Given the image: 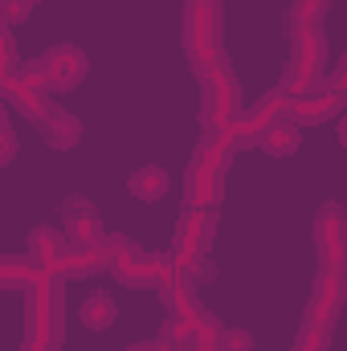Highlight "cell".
<instances>
[{
    "mask_svg": "<svg viewBox=\"0 0 347 351\" xmlns=\"http://www.w3.org/2000/svg\"><path fill=\"white\" fill-rule=\"evenodd\" d=\"M327 8H331V0H294L290 4V29H319Z\"/></svg>",
    "mask_w": 347,
    "mask_h": 351,
    "instance_id": "7402d4cb",
    "label": "cell"
},
{
    "mask_svg": "<svg viewBox=\"0 0 347 351\" xmlns=\"http://www.w3.org/2000/svg\"><path fill=\"white\" fill-rule=\"evenodd\" d=\"M339 110H344V98H335V94H327L319 86L298 94V98H286V119L294 127H319V123L335 119Z\"/></svg>",
    "mask_w": 347,
    "mask_h": 351,
    "instance_id": "7c38bea8",
    "label": "cell"
},
{
    "mask_svg": "<svg viewBox=\"0 0 347 351\" xmlns=\"http://www.w3.org/2000/svg\"><path fill=\"white\" fill-rule=\"evenodd\" d=\"M339 306H344V274H319L315 286H311V302H307V323L311 331L319 335H331L335 319H339Z\"/></svg>",
    "mask_w": 347,
    "mask_h": 351,
    "instance_id": "ba28073f",
    "label": "cell"
},
{
    "mask_svg": "<svg viewBox=\"0 0 347 351\" xmlns=\"http://www.w3.org/2000/svg\"><path fill=\"white\" fill-rule=\"evenodd\" d=\"M33 4H37V0H0V25H8V29L25 25L29 12H33Z\"/></svg>",
    "mask_w": 347,
    "mask_h": 351,
    "instance_id": "cb8c5ba5",
    "label": "cell"
},
{
    "mask_svg": "<svg viewBox=\"0 0 347 351\" xmlns=\"http://www.w3.org/2000/svg\"><path fill=\"white\" fill-rule=\"evenodd\" d=\"M315 250H319V262L327 274H344L347 262V221L339 213V204H327L319 217H315Z\"/></svg>",
    "mask_w": 347,
    "mask_h": 351,
    "instance_id": "9c48e42d",
    "label": "cell"
},
{
    "mask_svg": "<svg viewBox=\"0 0 347 351\" xmlns=\"http://www.w3.org/2000/svg\"><path fill=\"white\" fill-rule=\"evenodd\" d=\"M241 114V90L229 70L225 58H217L204 74H200V123L204 131H221Z\"/></svg>",
    "mask_w": 347,
    "mask_h": 351,
    "instance_id": "3957f363",
    "label": "cell"
},
{
    "mask_svg": "<svg viewBox=\"0 0 347 351\" xmlns=\"http://www.w3.org/2000/svg\"><path fill=\"white\" fill-rule=\"evenodd\" d=\"M327 62V41L319 29H290V66L282 74V98H298L319 86Z\"/></svg>",
    "mask_w": 347,
    "mask_h": 351,
    "instance_id": "7a4b0ae2",
    "label": "cell"
},
{
    "mask_svg": "<svg viewBox=\"0 0 347 351\" xmlns=\"http://www.w3.org/2000/svg\"><path fill=\"white\" fill-rule=\"evenodd\" d=\"M37 127H41V139H45L49 147H58V152H70V147L82 143V123H78L70 110H62V106H49V110L37 119Z\"/></svg>",
    "mask_w": 347,
    "mask_h": 351,
    "instance_id": "5bb4252c",
    "label": "cell"
},
{
    "mask_svg": "<svg viewBox=\"0 0 347 351\" xmlns=\"http://www.w3.org/2000/svg\"><path fill=\"white\" fill-rule=\"evenodd\" d=\"M0 98H8V102H12L25 119H33V123L49 110V90L41 86V82H33V78H21V74H16V66H12V74L4 78Z\"/></svg>",
    "mask_w": 347,
    "mask_h": 351,
    "instance_id": "4fadbf2b",
    "label": "cell"
},
{
    "mask_svg": "<svg viewBox=\"0 0 347 351\" xmlns=\"http://www.w3.org/2000/svg\"><path fill=\"white\" fill-rule=\"evenodd\" d=\"M70 250H74V245H70L66 233L53 229V225H37V229L29 233V258L41 265V269H58V265L66 262Z\"/></svg>",
    "mask_w": 347,
    "mask_h": 351,
    "instance_id": "9a60e30c",
    "label": "cell"
},
{
    "mask_svg": "<svg viewBox=\"0 0 347 351\" xmlns=\"http://www.w3.org/2000/svg\"><path fill=\"white\" fill-rule=\"evenodd\" d=\"M184 53L196 74H204L221 58V8L217 4H188L184 8Z\"/></svg>",
    "mask_w": 347,
    "mask_h": 351,
    "instance_id": "277c9868",
    "label": "cell"
},
{
    "mask_svg": "<svg viewBox=\"0 0 347 351\" xmlns=\"http://www.w3.org/2000/svg\"><path fill=\"white\" fill-rule=\"evenodd\" d=\"M278 119H286V98H282V90L274 86V90H265L246 114H237V119L225 127V139H229L233 152H237V147H258V139L278 123Z\"/></svg>",
    "mask_w": 347,
    "mask_h": 351,
    "instance_id": "8992f818",
    "label": "cell"
},
{
    "mask_svg": "<svg viewBox=\"0 0 347 351\" xmlns=\"http://www.w3.org/2000/svg\"><path fill=\"white\" fill-rule=\"evenodd\" d=\"M78 319H82V327L86 331H106L115 319H119V306H115V298L110 294H90L86 302H82V311H78Z\"/></svg>",
    "mask_w": 347,
    "mask_h": 351,
    "instance_id": "d6986e66",
    "label": "cell"
},
{
    "mask_svg": "<svg viewBox=\"0 0 347 351\" xmlns=\"http://www.w3.org/2000/svg\"><path fill=\"white\" fill-rule=\"evenodd\" d=\"M298 143H302V139H298V127H294L290 119H278V123H274V127L258 139V147L265 152V156H274V160L294 156V152H298Z\"/></svg>",
    "mask_w": 347,
    "mask_h": 351,
    "instance_id": "ac0fdd59",
    "label": "cell"
},
{
    "mask_svg": "<svg viewBox=\"0 0 347 351\" xmlns=\"http://www.w3.org/2000/svg\"><path fill=\"white\" fill-rule=\"evenodd\" d=\"M168 269H172L168 258H160V254H143V250H135L127 262L110 265V274H115L119 286H127V290H156V286L164 282Z\"/></svg>",
    "mask_w": 347,
    "mask_h": 351,
    "instance_id": "8fae6325",
    "label": "cell"
},
{
    "mask_svg": "<svg viewBox=\"0 0 347 351\" xmlns=\"http://www.w3.org/2000/svg\"><path fill=\"white\" fill-rule=\"evenodd\" d=\"M188 4H217L221 8V0H188Z\"/></svg>",
    "mask_w": 347,
    "mask_h": 351,
    "instance_id": "f546056e",
    "label": "cell"
},
{
    "mask_svg": "<svg viewBox=\"0 0 347 351\" xmlns=\"http://www.w3.org/2000/svg\"><path fill=\"white\" fill-rule=\"evenodd\" d=\"M213 229H217V213H208V208H184V217H180V225H176V245H172L168 265L180 269V274H192V278H196Z\"/></svg>",
    "mask_w": 347,
    "mask_h": 351,
    "instance_id": "5b68a950",
    "label": "cell"
},
{
    "mask_svg": "<svg viewBox=\"0 0 347 351\" xmlns=\"http://www.w3.org/2000/svg\"><path fill=\"white\" fill-rule=\"evenodd\" d=\"M102 269H106V265H102V258H98L94 250H70L66 262L58 265L62 278H90V274H102Z\"/></svg>",
    "mask_w": 347,
    "mask_h": 351,
    "instance_id": "44dd1931",
    "label": "cell"
},
{
    "mask_svg": "<svg viewBox=\"0 0 347 351\" xmlns=\"http://www.w3.org/2000/svg\"><path fill=\"white\" fill-rule=\"evenodd\" d=\"M233 164V147L225 139V127L221 131H204L196 156H192V168L184 180V192H188V208H208L217 213L221 204V192H225V172Z\"/></svg>",
    "mask_w": 347,
    "mask_h": 351,
    "instance_id": "6da1fadb",
    "label": "cell"
},
{
    "mask_svg": "<svg viewBox=\"0 0 347 351\" xmlns=\"http://www.w3.org/2000/svg\"><path fill=\"white\" fill-rule=\"evenodd\" d=\"M221 351H254V335L241 327H221Z\"/></svg>",
    "mask_w": 347,
    "mask_h": 351,
    "instance_id": "d4e9b609",
    "label": "cell"
},
{
    "mask_svg": "<svg viewBox=\"0 0 347 351\" xmlns=\"http://www.w3.org/2000/svg\"><path fill=\"white\" fill-rule=\"evenodd\" d=\"M62 233H66V241L74 250H90L102 237L98 208L90 204L86 196H66V204H62Z\"/></svg>",
    "mask_w": 347,
    "mask_h": 351,
    "instance_id": "30bf717a",
    "label": "cell"
},
{
    "mask_svg": "<svg viewBox=\"0 0 347 351\" xmlns=\"http://www.w3.org/2000/svg\"><path fill=\"white\" fill-rule=\"evenodd\" d=\"M192 331H196L192 319H184V315H168L164 327H160V343H168L172 351H184L188 348V339H192Z\"/></svg>",
    "mask_w": 347,
    "mask_h": 351,
    "instance_id": "603a6c76",
    "label": "cell"
},
{
    "mask_svg": "<svg viewBox=\"0 0 347 351\" xmlns=\"http://www.w3.org/2000/svg\"><path fill=\"white\" fill-rule=\"evenodd\" d=\"M294 351H327V335H319V331L302 327V331H298V339H294Z\"/></svg>",
    "mask_w": 347,
    "mask_h": 351,
    "instance_id": "4316f807",
    "label": "cell"
},
{
    "mask_svg": "<svg viewBox=\"0 0 347 351\" xmlns=\"http://www.w3.org/2000/svg\"><path fill=\"white\" fill-rule=\"evenodd\" d=\"M168 188H172V176L164 172L160 164H143V168H135V172L127 176V192H131L135 200H143V204L164 200Z\"/></svg>",
    "mask_w": 347,
    "mask_h": 351,
    "instance_id": "2e32d148",
    "label": "cell"
},
{
    "mask_svg": "<svg viewBox=\"0 0 347 351\" xmlns=\"http://www.w3.org/2000/svg\"><path fill=\"white\" fill-rule=\"evenodd\" d=\"M41 278V265L33 262L29 254L16 258V254H0V290H25Z\"/></svg>",
    "mask_w": 347,
    "mask_h": 351,
    "instance_id": "e0dca14e",
    "label": "cell"
},
{
    "mask_svg": "<svg viewBox=\"0 0 347 351\" xmlns=\"http://www.w3.org/2000/svg\"><path fill=\"white\" fill-rule=\"evenodd\" d=\"M90 250H94V254H98V258H102V265H106V269H110V265L127 262V258H131V254H135V241H127V237H123V233H106V229H102V237H98V241H94V245H90Z\"/></svg>",
    "mask_w": 347,
    "mask_h": 351,
    "instance_id": "ffe728a7",
    "label": "cell"
},
{
    "mask_svg": "<svg viewBox=\"0 0 347 351\" xmlns=\"http://www.w3.org/2000/svg\"><path fill=\"white\" fill-rule=\"evenodd\" d=\"M12 156H16V135H12V123H8L4 110H0V168L12 164Z\"/></svg>",
    "mask_w": 347,
    "mask_h": 351,
    "instance_id": "484cf974",
    "label": "cell"
},
{
    "mask_svg": "<svg viewBox=\"0 0 347 351\" xmlns=\"http://www.w3.org/2000/svg\"><path fill=\"white\" fill-rule=\"evenodd\" d=\"M0 62H16V45H12V29L0 25Z\"/></svg>",
    "mask_w": 347,
    "mask_h": 351,
    "instance_id": "83f0119b",
    "label": "cell"
},
{
    "mask_svg": "<svg viewBox=\"0 0 347 351\" xmlns=\"http://www.w3.org/2000/svg\"><path fill=\"white\" fill-rule=\"evenodd\" d=\"M33 70H37V82H41L45 90L66 94V90H74L82 78H86L90 62H86V53H82L78 45H53V49H45V53L33 62Z\"/></svg>",
    "mask_w": 347,
    "mask_h": 351,
    "instance_id": "52a82bcc",
    "label": "cell"
},
{
    "mask_svg": "<svg viewBox=\"0 0 347 351\" xmlns=\"http://www.w3.org/2000/svg\"><path fill=\"white\" fill-rule=\"evenodd\" d=\"M127 351H172L168 343H160V339H143V343H131Z\"/></svg>",
    "mask_w": 347,
    "mask_h": 351,
    "instance_id": "f1b7e54d",
    "label": "cell"
}]
</instances>
